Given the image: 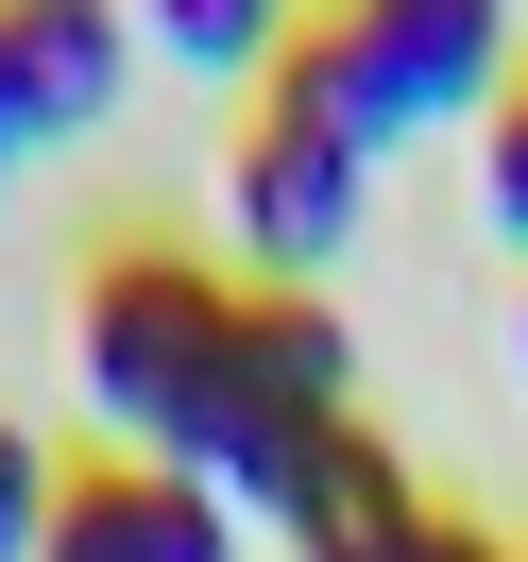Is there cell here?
<instances>
[{"label":"cell","mask_w":528,"mask_h":562,"mask_svg":"<svg viewBox=\"0 0 528 562\" xmlns=\"http://www.w3.org/2000/svg\"><path fill=\"white\" fill-rule=\"evenodd\" d=\"M256 103H307L358 154L426 137V120H494L512 103V0H307Z\"/></svg>","instance_id":"1"},{"label":"cell","mask_w":528,"mask_h":562,"mask_svg":"<svg viewBox=\"0 0 528 562\" xmlns=\"http://www.w3.org/2000/svg\"><path fill=\"white\" fill-rule=\"evenodd\" d=\"M239 307H256V290L205 273V256H171V239H120L103 273H86V307H69V375H86V409H103L120 460H171V426L205 409L222 358H239Z\"/></svg>","instance_id":"2"},{"label":"cell","mask_w":528,"mask_h":562,"mask_svg":"<svg viewBox=\"0 0 528 562\" xmlns=\"http://www.w3.org/2000/svg\"><path fill=\"white\" fill-rule=\"evenodd\" d=\"M341 392H358L341 307H324V290H256V307H239V358H222V392L171 426V477H205L222 512H273L290 460L341 426Z\"/></svg>","instance_id":"3"},{"label":"cell","mask_w":528,"mask_h":562,"mask_svg":"<svg viewBox=\"0 0 528 562\" xmlns=\"http://www.w3.org/2000/svg\"><path fill=\"white\" fill-rule=\"evenodd\" d=\"M358 188L375 154L324 137L307 103H256L239 154H222V222H239V290H324V256L358 239Z\"/></svg>","instance_id":"4"},{"label":"cell","mask_w":528,"mask_h":562,"mask_svg":"<svg viewBox=\"0 0 528 562\" xmlns=\"http://www.w3.org/2000/svg\"><path fill=\"white\" fill-rule=\"evenodd\" d=\"M35 562H239V512H222L205 477H171V460H69V494H52V546Z\"/></svg>","instance_id":"5"},{"label":"cell","mask_w":528,"mask_h":562,"mask_svg":"<svg viewBox=\"0 0 528 562\" xmlns=\"http://www.w3.org/2000/svg\"><path fill=\"white\" fill-rule=\"evenodd\" d=\"M120 86H137L120 0H0V137H86Z\"/></svg>","instance_id":"6"},{"label":"cell","mask_w":528,"mask_h":562,"mask_svg":"<svg viewBox=\"0 0 528 562\" xmlns=\"http://www.w3.org/2000/svg\"><path fill=\"white\" fill-rule=\"evenodd\" d=\"M426 494H409V460L375 443V426H324L307 460H290V494H273V528H290V562H341V546H392V528H409Z\"/></svg>","instance_id":"7"},{"label":"cell","mask_w":528,"mask_h":562,"mask_svg":"<svg viewBox=\"0 0 528 562\" xmlns=\"http://www.w3.org/2000/svg\"><path fill=\"white\" fill-rule=\"evenodd\" d=\"M120 18H137V52H171L205 86H273V52H290L307 0H120Z\"/></svg>","instance_id":"8"},{"label":"cell","mask_w":528,"mask_h":562,"mask_svg":"<svg viewBox=\"0 0 528 562\" xmlns=\"http://www.w3.org/2000/svg\"><path fill=\"white\" fill-rule=\"evenodd\" d=\"M52 494H69V460L0 409V562H35V546H52Z\"/></svg>","instance_id":"9"},{"label":"cell","mask_w":528,"mask_h":562,"mask_svg":"<svg viewBox=\"0 0 528 562\" xmlns=\"http://www.w3.org/2000/svg\"><path fill=\"white\" fill-rule=\"evenodd\" d=\"M478 205L512 222V256H528V86H512V103L478 120Z\"/></svg>","instance_id":"10"},{"label":"cell","mask_w":528,"mask_h":562,"mask_svg":"<svg viewBox=\"0 0 528 562\" xmlns=\"http://www.w3.org/2000/svg\"><path fill=\"white\" fill-rule=\"evenodd\" d=\"M341 562H512V546H494V528H460V512H409L392 546H341Z\"/></svg>","instance_id":"11"},{"label":"cell","mask_w":528,"mask_h":562,"mask_svg":"<svg viewBox=\"0 0 528 562\" xmlns=\"http://www.w3.org/2000/svg\"><path fill=\"white\" fill-rule=\"evenodd\" d=\"M512 358H528V307H512Z\"/></svg>","instance_id":"12"},{"label":"cell","mask_w":528,"mask_h":562,"mask_svg":"<svg viewBox=\"0 0 528 562\" xmlns=\"http://www.w3.org/2000/svg\"><path fill=\"white\" fill-rule=\"evenodd\" d=\"M0 171H18V137H0Z\"/></svg>","instance_id":"13"}]
</instances>
